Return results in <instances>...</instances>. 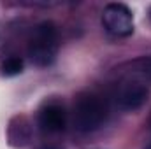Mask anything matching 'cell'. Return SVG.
<instances>
[{"label": "cell", "mask_w": 151, "mask_h": 149, "mask_svg": "<svg viewBox=\"0 0 151 149\" xmlns=\"http://www.w3.org/2000/svg\"><path fill=\"white\" fill-rule=\"evenodd\" d=\"M27 53L37 67H47L55 62L58 53V30L53 21H42L32 30Z\"/></svg>", "instance_id": "6da1fadb"}, {"label": "cell", "mask_w": 151, "mask_h": 149, "mask_svg": "<svg viewBox=\"0 0 151 149\" xmlns=\"http://www.w3.org/2000/svg\"><path fill=\"white\" fill-rule=\"evenodd\" d=\"M107 109L106 104L100 97L93 93H81L76 98L72 112H70V121L77 132H93L102 126L106 121Z\"/></svg>", "instance_id": "7a4b0ae2"}, {"label": "cell", "mask_w": 151, "mask_h": 149, "mask_svg": "<svg viewBox=\"0 0 151 149\" xmlns=\"http://www.w3.org/2000/svg\"><path fill=\"white\" fill-rule=\"evenodd\" d=\"M102 25L114 37H128L134 34L132 11L123 4H107L102 11Z\"/></svg>", "instance_id": "3957f363"}, {"label": "cell", "mask_w": 151, "mask_h": 149, "mask_svg": "<svg viewBox=\"0 0 151 149\" xmlns=\"http://www.w3.org/2000/svg\"><path fill=\"white\" fill-rule=\"evenodd\" d=\"M146 100L148 88L141 81H125L116 93V104L123 111H137L146 104Z\"/></svg>", "instance_id": "277c9868"}, {"label": "cell", "mask_w": 151, "mask_h": 149, "mask_svg": "<svg viewBox=\"0 0 151 149\" xmlns=\"http://www.w3.org/2000/svg\"><path fill=\"white\" fill-rule=\"evenodd\" d=\"M39 128L46 133H60L67 126V111L58 102L44 104L37 116Z\"/></svg>", "instance_id": "5b68a950"}, {"label": "cell", "mask_w": 151, "mask_h": 149, "mask_svg": "<svg viewBox=\"0 0 151 149\" xmlns=\"http://www.w3.org/2000/svg\"><path fill=\"white\" fill-rule=\"evenodd\" d=\"M23 72V60L19 56H9L0 63V74L5 77H12Z\"/></svg>", "instance_id": "8992f818"}, {"label": "cell", "mask_w": 151, "mask_h": 149, "mask_svg": "<svg viewBox=\"0 0 151 149\" xmlns=\"http://www.w3.org/2000/svg\"><path fill=\"white\" fill-rule=\"evenodd\" d=\"M40 149H60L58 146H53V144H47V146H42Z\"/></svg>", "instance_id": "52a82bcc"}, {"label": "cell", "mask_w": 151, "mask_h": 149, "mask_svg": "<svg viewBox=\"0 0 151 149\" xmlns=\"http://www.w3.org/2000/svg\"><path fill=\"white\" fill-rule=\"evenodd\" d=\"M146 149H151V144H150V146H148V148H146Z\"/></svg>", "instance_id": "ba28073f"}, {"label": "cell", "mask_w": 151, "mask_h": 149, "mask_svg": "<svg viewBox=\"0 0 151 149\" xmlns=\"http://www.w3.org/2000/svg\"><path fill=\"white\" fill-rule=\"evenodd\" d=\"M150 18H151V9H150Z\"/></svg>", "instance_id": "9c48e42d"}]
</instances>
